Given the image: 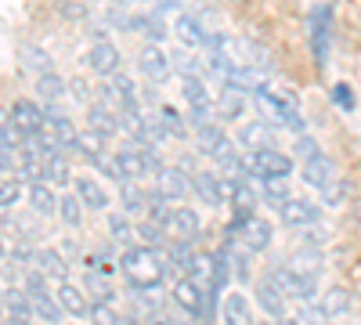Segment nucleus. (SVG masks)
Wrapping results in <instances>:
<instances>
[{
  "instance_id": "f704fd0d",
  "label": "nucleus",
  "mask_w": 361,
  "mask_h": 325,
  "mask_svg": "<svg viewBox=\"0 0 361 325\" xmlns=\"http://www.w3.org/2000/svg\"><path fill=\"white\" fill-rule=\"evenodd\" d=\"M119 199H123L127 214H145V210H148V195H145L134 181H119Z\"/></svg>"
},
{
  "instance_id": "4c0bfd02",
  "label": "nucleus",
  "mask_w": 361,
  "mask_h": 325,
  "mask_svg": "<svg viewBox=\"0 0 361 325\" xmlns=\"http://www.w3.org/2000/svg\"><path fill=\"white\" fill-rule=\"evenodd\" d=\"M159 123H163L166 137H188V127H185V116H180V112H173L170 105H163V109H159Z\"/></svg>"
},
{
  "instance_id": "f03ea898",
  "label": "nucleus",
  "mask_w": 361,
  "mask_h": 325,
  "mask_svg": "<svg viewBox=\"0 0 361 325\" xmlns=\"http://www.w3.org/2000/svg\"><path fill=\"white\" fill-rule=\"evenodd\" d=\"M116 159H119V166H123L127 181H137V177L156 173V170H159L156 149H152V145H141V141H130L127 149H119V152H116Z\"/></svg>"
},
{
  "instance_id": "5fc2aeb1",
  "label": "nucleus",
  "mask_w": 361,
  "mask_h": 325,
  "mask_svg": "<svg viewBox=\"0 0 361 325\" xmlns=\"http://www.w3.org/2000/svg\"><path fill=\"white\" fill-rule=\"evenodd\" d=\"M8 325H29V318H11Z\"/></svg>"
},
{
  "instance_id": "5701e85b",
  "label": "nucleus",
  "mask_w": 361,
  "mask_h": 325,
  "mask_svg": "<svg viewBox=\"0 0 361 325\" xmlns=\"http://www.w3.org/2000/svg\"><path fill=\"white\" fill-rule=\"evenodd\" d=\"M192 192L202 199V202H209V206H221L224 202V195H221V181L209 170H202V173H195L192 177Z\"/></svg>"
},
{
  "instance_id": "3c124183",
  "label": "nucleus",
  "mask_w": 361,
  "mask_h": 325,
  "mask_svg": "<svg viewBox=\"0 0 361 325\" xmlns=\"http://www.w3.org/2000/svg\"><path fill=\"white\" fill-rule=\"evenodd\" d=\"M15 166V152H8V149H0V173H8Z\"/></svg>"
},
{
  "instance_id": "c85d7f7f",
  "label": "nucleus",
  "mask_w": 361,
  "mask_h": 325,
  "mask_svg": "<svg viewBox=\"0 0 361 325\" xmlns=\"http://www.w3.org/2000/svg\"><path fill=\"white\" fill-rule=\"evenodd\" d=\"M170 217H173V199H166V195H152L148 199V210H145V221H152L156 228H163L166 231V224H170Z\"/></svg>"
},
{
  "instance_id": "cd10ccee",
  "label": "nucleus",
  "mask_w": 361,
  "mask_h": 325,
  "mask_svg": "<svg viewBox=\"0 0 361 325\" xmlns=\"http://www.w3.org/2000/svg\"><path fill=\"white\" fill-rule=\"evenodd\" d=\"M224 141H228V134H224L217 123H202V127H195V145H199V152H206V156H214Z\"/></svg>"
},
{
  "instance_id": "79ce46f5",
  "label": "nucleus",
  "mask_w": 361,
  "mask_h": 325,
  "mask_svg": "<svg viewBox=\"0 0 361 325\" xmlns=\"http://www.w3.org/2000/svg\"><path fill=\"white\" fill-rule=\"evenodd\" d=\"M22 145H25V134H22V130H18V127H15V123L8 120L4 127H0V149H8V152H18Z\"/></svg>"
},
{
  "instance_id": "a18cd8bd",
  "label": "nucleus",
  "mask_w": 361,
  "mask_h": 325,
  "mask_svg": "<svg viewBox=\"0 0 361 325\" xmlns=\"http://www.w3.org/2000/svg\"><path fill=\"white\" fill-rule=\"evenodd\" d=\"M333 105L340 112H354V91L347 83H333Z\"/></svg>"
},
{
  "instance_id": "1a4fd4ad",
  "label": "nucleus",
  "mask_w": 361,
  "mask_h": 325,
  "mask_svg": "<svg viewBox=\"0 0 361 325\" xmlns=\"http://www.w3.org/2000/svg\"><path fill=\"white\" fill-rule=\"evenodd\" d=\"M156 188L166 199H185L192 192V177L180 170V166H159L156 170Z\"/></svg>"
},
{
  "instance_id": "4468645a",
  "label": "nucleus",
  "mask_w": 361,
  "mask_h": 325,
  "mask_svg": "<svg viewBox=\"0 0 361 325\" xmlns=\"http://www.w3.org/2000/svg\"><path fill=\"white\" fill-rule=\"evenodd\" d=\"M221 314H224V325H257L243 293H228V297L221 300Z\"/></svg>"
},
{
  "instance_id": "393cba45",
  "label": "nucleus",
  "mask_w": 361,
  "mask_h": 325,
  "mask_svg": "<svg viewBox=\"0 0 361 325\" xmlns=\"http://www.w3.org/2000/svg\"><path fill=\"white\" fill-rule=\"evenodd\" d=\"M304 181H307L311 188H325L329 181H333V163H329L322 152L311 156V159L304 163Z\"/></svg>"
},
{
  "instance_id": "603ef678",
  "label": "nucleus",
  "mask_w": 361,
  "mask_h": 325,
  "mask_svg": "<svg viewBox=\"0 0 361 325\" xmlns=\"http://www.w3.org/2000/svg\"><path fill=\"white\" fill-rule=\"evenodd\" d=\"M275 325H300V321H293V318H275Z\"/></svg>"
},
{
  "instance_id": "a878e982",
  "label": "nucleus",
  "mask_w": 361,
  "mask_h": 325,
  "mask_svg": "<svg viewBox=\"0 0 361 325\" xmlns=\"http://www.w3.org/2000/svg\"><path fill=\"white\" fill-rule=\"evenodd\" d=\"M58 304H62V311H69V314H87V311H90L87 293L76 289V286H69V282L58 286Z\"/></svg>"
},
{
  "instance_id": "ddd939ff",
  "label": "nucleus",
  "mask_w": 361,
  "mask_h": 325,
  "mask_svg": "<svg viewBox=\"0 0 361 325\" xmlns=\"http://www.w3.org/2000/svg\"><path fill=\"white\" fill-rule=\"evenodd\" d=\"M73 188H76V199L87 206V210H105L109 206V192L94 181V177H76Z\"/></svg>"
},
{
  "instance_id": "dca6fc26",
  "label": "nucleus",
  "mask_w": 361,
  "mask_h": 325,
  "mask_svg": "<svg viewBox=\"0 0 361 325\" xmlns=\"http://www.w3.org/2000/svg\"><path fill=\"white\" fill-rule=\"evenodd\" d=\"M350 293L343 289V286H333V289H329L325 293V297L318 300V311L325 314V321H333V318H340V314H347L350 311Z\"/></svg>"
},
{
  "instance_id": "bb28decb",
  "label": "nucleus",
  "mask_w": 361,
  "mask_h": 325,
  "mask_svg": "<svg viewBox=\"0 0 361 325\" xmlns=\"http://www.w3.org/2000/svg\"><path fill=\"white\" fill-rule=\"evenodd\" d=\"M18 62H22V66H25L29 73H37V76H40V73H51V69H54L51 54H47L44 47H37V44L22 47V51H18Z\"/></svg>"
},
{
  "instance_id": "aec40b11",
  "label": "nucleus",
  "mask_w": 361,
  "mask_h": 325,
  "mask_svg": "<svg viewBox=\"0 0 361 325\" xmlns=\"http://www.w3.org/2000/svg\"><path fill=\"white\" fill-rule=\"evenodd\" d=\"M87 123H90V130L102 134V137L119 134V116H116V112H109L105 105H90V109H87Z\"/></svg>"
},
{
  "instance_id": "13d9d810",
  "label": "nucleus",
  "mask_w": 361,
  "mask_h": 325,
  "mask_svg": "<svg viewBox=\"0 0 361 325\" xmlns=\"http://www.w3.org/2000/svg\"><path fill=\"white\" fill-rule=\"evenodd\" d=\"M260 325H275V321H260Z\"/></svg>"
},
{
  "instance_id": "37998d69",
  "label": "nucleus",
  "mask_w": 361,
  "mask_h": 325,
  "mask_svg": "<svg viewBox=\"0 0 361 325\" xmlns=\"http://www.w3.org/2000/svg\"><path fill=\"white\" fill-rule=\"evenodd\" d=\"M109 235L116 243H123V246L134 243V228L127 224V217H109Z\"/></svg>"
},
{
  "instance_id": "20e7f679",
  "label": "nucleus",
  "mask_w": 361,
  "mask_h": 325,
  "mask_svg": "<svg viewBox=\"0 0 361 325\" xmlns=\"http://www.w3.org/2000/svg\"><path fill=\"white\" fill-rule=\"evenodd\" d=\"M267 282L275 286L286 300H311V297H314V286H318L314 278H304V275H296V271H289V268H275Z\"/></svg>"
},
{
  "instance_id": "6ab92c4d",
  "label": "nucleus",
  "mask_w": 361,
  "mask_h": 325,
  "mask_svg": "<svg viewBox=\"0 0 361 325\" xmlns=\"http://www.w3.org/2000/svg\"><path fill=\"white\" fill-rule=\"evenodd\" d=\"M238 145H243V149H250V152L271 149V127H267L264 120H257V123H246L243 130H238Z\"/></svg>"
},
{
  "instance_id": "72a5a7b5",
  "label": "nucleus",
  "mask_w": 361,
  "mask_h": 325,
  "mask_svg": "<svg viewBox=\"0 0 361 325\" xmlns=\"http://www.w3.org/2000/svg\"><path fill=\"white\" fill-rule=\"evenodd\" d=\"M228 87H238V91H260L264 87V76L250 66H235L231 76H228Z\"/></svg>"
},
{
  "instance_id": "4d7b16f0",
  "label": "nucleus",
  "mask_w": 361,
  "mask_h": 325,
  "mask_svg": "<svg viewBox=\"0 0 361 325\" xmlns=\"http://www.w3.org/2000/svg\"><path fill=\"white\" fill-rule=\"evenodd\" d=\"M0 257H4V243H0Z\"/></svg>"
},
{
  "instance_id": "6e6552de",
  "label": "nucleus",
  "mask_w": 361,
  "mask_h": 325,
  "mask_svg": "<svg viewBox=\"0 0 361 325\" xmlns=\"http://www.w3.org/2000/svg\"><path fill=\"white\" fill-rule=\"evenodd\" d=\"M137 62H141V73L152 80V83H166L170 80V58L159 44H145L141 54H137Z\"/></svg>"
},
{
  "instance_id": "a211bd4d",
  "label": "nucleus",
  "mask_w": 361,
  "mask_h": 325,
  "mask_svg": "<svg viewBox=\"0 0 361 325\" xmlns=\"http://www.w3.org/2000/svg\"><path fill=\"white\" fill-rule=\"evenodd\" d=\"M286 268L296 271V275H304V278H314V282H318V275H322V253H318V250H300V253L289 257Z\"/></svg>"
},
{
  "instance_id": "49530a36",
  "label": "nucleus",
  "mask_w": 361,
  "mask_h": 325,
  "mask_svg": "<svg viewBox=\"0 0 361 325\" xmlns=\"http://www.w3.org/2000/svg\"><path fill=\"white\" fill-rule=\"evenodd\" d=\"M318 192H322V199H325L329 206H340V202L347 199V185H343V181H336V177H333V181H329L325 188H318Z\"/></svg>"
},
{
  "instance_id": "412c9836",
  "label": "nucleus",
  "mask_w": 361,
  "mask_h": 325,
  "mask_svg": "<svg viewBox=\"0 0 361 325\" xmlns=\"http://www.w3.org/2000/svg\"><path fill=\"white\" fill-rule=\"evenodd\" d=\"M257 304H260V311L271 314V318H286V304H289V300H286L271 282H260V286H257Z\"/></svg>"
},
{
  "instance_id": "9d476101",
  "label": "nucleus",
  "mask_w": 361,
  "mask_h": 325,
  "mask_svg": "<svg viewBox=\"0 0 361 325\" xmlns=\"http://www.w3.org/2000/svg\"><path fill=\"white\" fill-rule=\"evenodd\" d=\"M87 66L94 69L98 76H112L119 69V47L109 44V40H98L94 47L87 51Z\"/></svg>"
},
{
  "instance_id": "2eb2a0df",
  "label": "nucleus",
  "mask_w": 361,
  "mask_h": 325,
  "mask_svg": "<svg viewBox=\"0 0 361 325\" xmlns=\"http://www.w3.org/2000/svg\"><path fill=\"white\" fill-rule=\"evenodd\" d=\"M173 33H177V40H180V44L192 47V51H202V44H206L202 22H199V18H192V15H177V18H173Z\"/></svg>"
},
{
  "instance_id": "f257e3e1",
  "label": "nucleus",
  "mask_w": 361,
  "mask_h": 325,
  "mask_svg": "<svg viewBox=\"0 0 361 325\" xmlns=\"http://www.w3.org/2000/svg\"><path fill=\"white\" fill-rule=\"evenodd\" d=\"M119 268L137 289H156L163 278V260L148 246H127V253L119 257Z\"/></svg>"
},
{
  "instance_id": "c03bdc74",
  "label": "nucleus",
  "mask_w": 361,
  "mask_h": 325,
  "mask_svg": "<svg viewBox=\"0 0 361 325\" xmlns=\"http://www.w3.org/2000/svg\"><path fill=\"white\" fill-rule=\"evenodd\" d=\"M18 199H22V185L15 181V177L0 173V206H11V202H18Z\"/></svg>"
},
{
  "instance_id": "58836bf2",
  "label": "nucleus",
  "mask_w": 361,
  "mask_h": 325,
  "mask_svg": "<svg viewBox=\"0 0 361 325\" xmlns=\"http://www.w3.org/2000/svg\"><path fill=\"white\" fill-rule=\"evenodd\" d=\"M90 325H123V318H119V311L112 304H90Z\"/></svg>"
},
{
  "instance_id": "2f4dec72",
  "label": "nucleus",
  "mask_w": 361,
  "mask_h": 325,
  "mask_svg": "<svg viewBox=\"0 0 361 325\" xmlns=\"http://www.w3.org/2000/svg\"><path fill=\"white\" fill-rule=\"evenodd\" d=\"M33 314L51 321V325H62L66 311H62V304H58V297H51V293H37V297H33Z\"/></svg>"
},
{
  "instance_id": "c9c22d12",
  "label": "nucleus",
  "mask_w": 361,
  "mask_h": 325,
  "mask_svg": "<svg viewBox=\"0 0 361 325\" xmlns=\"http://www.w3.org/2000/svg\"><path fill=\"white\" fill-rule=\"evenodd\" d=\"M109 87H112V91L119 94V98H123V105L130 109V105H137V83H134V76H127V73H112L109 76Z\"/></svg>"
},
{
  "instance_id": "c756f323",
  "label": "nucleus",
  "mask_w": 361,
  "mask_h": 325,
  "mask_svg": "<svg viewBox=\"0 0 361 325\" xmlns=\"http://www.w3.org/2000/svg\"><path fill=\"white\" fill-rule=\"evenodd\" d=\"M260 192H264V202H271V206H282V202H289L293 195V188H289V177H264L260 181Z\"/></svg>"
},
{
  "instance_id": "6e6d98bb",
  "label": "nucleus",
  "mask_w": 361,
  "mask_h": 325,
  "mask_svg": "<svg viewBox=\"0 0 361 325\" xmlns=\"http://www.w3.org/2000/svg\"><path fill=\"white\" fill-rule=\"evenodd\" d=\"M112 4H127V0H112Z\"/></svg>"
},
{
  "instance_id": "e433bc0d",
  "label": "nucleus",
  "mask_w": 361,
  "mask_h": 325,
  "mask_svg": "<svg viewBox=\"0 0 361 325\" xmlns=\"http://www.w3.org/2000/svg\"><path fill=\"white\" fill-rule=\"evenodd\" d=\"M76 149L90 159V163H98L102 156H105V137L102 134H94V130H80V137H76Z\"/></svg>"
},
{
  "instance_id": "4be33fe9",
  "label": "nucleus",
  "mask_w": 361,
  "mask_h": 325,
  "mask_svg": "<svg viewBox=\"0 0 361 325\" xmlns=\"http://www.w3.org/2000/svg\"><path fill=\"white\" fill-rule=\"evenodd\" d=\"M25 192H29V206H33L37 214H54L58 210V195L47 181H29Z\"/></svg>"
},
{
  "instance_id": "7c9ffc66",
  "label": "nucleus",
  "mask_w": 361,
  "mask_h": 325,
  "mask_svg": "<svg viewBox=\"0 0 361 325\" xmlns=\"http://www.w3.org/2000/svg\"><path fill=\"white\" fill-rule=\"evenodd\" d=\"M0 307H8L11 318H29L33 314V297H29L25 289H8L4 297H0Z\"/></svg>"
},
{
  "instance_id": "f8f14e48",
  "label": "nucleus",
  "mask_w": 361,
  "mask_h": 325,
  "mask_svg": "<svg viewBox=\"0 0 361 325\" xmlns=\"http://www.w3.org/2000/svg\"><path fill=\"white\" fill-rule=\"evenodd\" d=\"M279 214H282L286 228H311V224H318V210H314L311 202H304V199H289V202H282V206H279Z\"/></svg>"
},
{
  "instance_id": "9b49d317",
  "label": "nucleus",
  "mask_w": 361,
  "mask_h": 325,
  "mask_svg": "<svg viewBox=\"0 0 361 325\" xmlns=\"http://www.w3.org/2000/svg\"><path fill=\"white\" fill-rule=\"evenodd\" d=\"M166 231L173 235L177 243H192L195 235H199V214L188 210V206H173V217H170Z\"/></svg>"
},
{
  "instance_id": "473e14b6",
  "label": "nucleus",
  "mask_w": 361,
  "mask_h": 325,
  "mask_svg": "<svg viewBox=\"0 0 361 325\" xmlns=\"http://www.w3.org/2000/svg\"><path fill=\"white\" fill-rule=\"evenodd\" d=\"M37 94H40V102H58V98L66 94V80L58 76L54 69L51 73H40L37 76Z\"/></svg>"
},
{
  "instance_id": "39448f33",
  "label": "nucleus",
  "mask_w": 361,
  "mask_h": 325,
  "mask_svg": "<svg viewBox=\"0 0 361 325\" xmlns=\"http://www.w3.org/2000/svg\"><path fill=\"white\" fill-rule=\"evenodd\" d=\"M311 47H314V58L318 62H325L329 58V40H333V11H329V4H318L311 8Z\"/></svg>"
},
{
  "instance_id": "a19ab883",
  "label": "nucleus",
  "mask_w": 361,
  "mask_h": 325,
  "mask_svg": "<svg viewBox=\"0 0 361 325\" xmlns=\"http://www.w3.org/2000/svg\"><path fill=\"white\" fill-rule=\"evenodd\" d=\"M87 293L94 297V304H112V286L105 282V275H87Z\"/></svg>"
},
{
  "instance_id": "864d4df0",
  "label": "nucleus",
  "mask_w": 361,
  "mask_h": 325,
  "mask_svg": "<svg viewBox=\"0 0 361 325\" xmlns=\"http://www.w3.org/2000/svg\"><path fill=\"white\" fill-rule=\"evenodd\" d=\"M4 123H8V109H4V105H0V127H4Z\"/></svg>"
},
{
  "instance_id": "0eeeda50",
  "label": "nucleus",
  "mask_w": 361,
  "mask_h": 325,
  "mask_svg": "<svg viewBox=\"0 0 361 325\" xmlns=\"http://www.w3.org/2000/svg\"><path fill=\"white\" fill-rule=\"evenodd\" d=\"M8 120L22 130V134H40L44 130V123H47V112H44V105H37V102H15L11 105V112H8Z\"/></svg>"
},
{
  "instance_id": "de8ad7c7",
  "label": "nucleus",
  "mask_w": 361,
  "mask_h": 325,
  "mask_svg": "<svg viewBox=\"0 0 361 325\" xmlns=\"http://www.w3.org/2000/svg\"><path fill=\"white\" fill-rule=\"evenodd\" d=\"M137 239H141L145 246H148V243H159V239H163V228H156L152 221H145V224L137 228Z\"/></svg>"
},
{
  "instance_id": "09e8293b",
  "label": "nucleus",
  "mask_w": 361,
  "mask_h": 325,
  "mask_svg": "<svg viewBox=\"0 0 361 325\" xmlns=\"http://www.w3.org/2000/svg\"><path fill=\"white\" fill-rule=\"evenodd\" d=\"M69 94H73L76 102L87 105V102H90V87H87V80H73V83H69Z\"/></svg>"
},
{
  "instance_id": "ea45409f",
  "label": "nucleus",
  "mask_w": 361,
  "mask_h": 325,
  "mask_svg": "<svg viewBox=\"0 0 361 325\" xmlns=\"http://www.w3.org/2000/svg\"><path fill=\"white\" fill-rule=\"evenodd\" d=\"M58 214H62L66 224H80L83 221V202L76 195H62V199H58Z\"/></svg>"
},
{
  "instance_id": "b1692460",
  "label": "nucleus",
  "mask_w": 361,
  "mask_h": 325,
  "mask_svg": "<svg viewBox=\"0 0 361 325\" xmlns=\"http://www.w3.org/2000/svg\"><path fill=\"white\" fill-rule=\"evenodd\" d=\"M214 109L224 116V120H238V116L246 112V91H238V87H224Z\"/></svg>"
},
{
  "instance_id": "7ed1b4c3",
  "label": "nucleus",
  "mask_w": 361,
  "mask_h": 325,
  "mask_svg": "<svg viewBox=\"0 0 361 325\" xmlns=\"http://www.w3.org/2000/svg\"><path fill=\"white\" fill-rule=\"evenodd\" d=\"M243 170L250 177H260V181H264V177H289L293 173V159L275 152V149H260V152H250L243 159Z\"/></svg>"
},
{
  "instance_id": "423d86ee",
  "label": "nucleus",
  "mask_w": 361,
  "mask_h": 325,
  "mask_svg": "<svg viewBox=\"0 0 361 325\" xmlns=\"http://www.w3.org/2000/svg\"><path fill=\"white\" fill-rule=\"evenodd\" d=\"M235 239L243 243L250 253H260V250L271 246V224H267L264 217L250 214V217H243V221L235 224Z\"/></svg>"
},
{
  "instance_id": "8fccbe9b",
  "label": "nucleus",
  "mask_w": 361,
  "mask_h": 325,
  "mask_svg": "<svg viewBox=\"0 0 361 325\" xmlns=\"http://www.w3.org/2000/svg\"><path fill=\"white\" fill-rule=\"evenodd\" d=\"M304 321H311V325H329V321H325V314L318 311V304H311V307L304 311Z\"/></svg>"
},
{
  "instance_id": "f3484780",
  "label": "nucleus",
  "mask_w": 361,
  "mask_h": 325,
  "mask_svg": "<svg viewBox=\"0 0 361 325\" xmlns=\"http://www.w3.org/2000/svg\"><path fill=\"white\" fill-rule=\"evenodd\" d=\"M37 264H40V271L47 278H54L58 286L69 278V264H66V257L58 253V250H37Z\"/></svg>"
}]
</instances>
